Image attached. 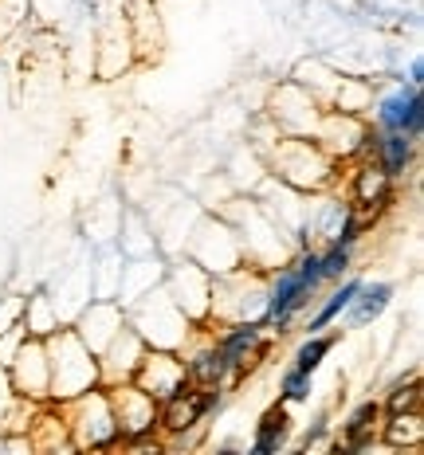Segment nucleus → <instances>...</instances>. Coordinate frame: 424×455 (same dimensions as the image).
<instances>
[{
  "instance_id": "obj_8",
  "label": "nucleus",
  "mask_w": 424,
  "mask_h": 455,
  "mask_svg": "<svg viewBox=\"0 0 424 455\" xmlns=\"http://www.w3.org/2000/svg\"><path fill=\"white\" fill-rule=\"evenodd\" d=\"M276 169L283 181H291L295 188H318L330 177V157L323 149V141H307V138H291L279 146Z\"/></svg>"
},
{
  "instance_id": "obj_22",
  "label": "nucleus",
  "mask_w": 424,
  "mask_h": 455,
  "mask_svg": "<svg viewBox=\"0 0 424 455\" xmlns=\"http://www.w3.org/2000/svg\"><path fill=\"white\" fill-rule=\"evenodd\" d=\"M354 263V248H342V243H330L326 251H318V275H323V287L326 283H338L350 275Z\"/></svg>"
},
{
  "instance_id": "obj_25",
  "label": "nucleus",
  "mask_w": 424,
  "mask_h": 455,
  "mask_svg": "<svg viewBox=\"0 0 424 455\" xmlns=\"http://www.w3.org/2000/svg\"><path fill=\"white\" fill-rule=\"evenodd\" d=\"M409 83H412V87H420V83H424V60L409 63Z\"/></svg>"
},
{
  "instance_id": "obj_2",
  "label": "nucleus",
  "mask_w": 424,
  "mask_h": 455,
  "mask_svg": "<svg viewBox=\"0 0 424 455\" xmlns=\"http://www.w3.org/2000/svg\"><path fill=\"white\" fill-rule=\"evenodd\" d=\"M63 424H68L71 448H115L118 428H115V412H110V396L107 388H87L75 401H63Z\"/></svg>"
},
{
  "instance_id": "obj_11",
  "label": "nucleus",
  "mask_w": 424,
  "mask_h": 455,
  "mask_svg": "<svg viewBox=\"0 0 424 455\" xmlns=\"http://www.w3.org/2000/svg\"><path fill=\"white\" fill-rule=\"evenodd\" d=\"M381 420H385L381 401H362L350 416H346L342 443H338V448H342V451H365V448H373V443L381 440Z\"/></svg>"
},
{
  "instance_id": "obj_19",
  "label": "nucleus",
  "mask_w": 424,
  "mask_h": 455,
  "mask_svg": "<svg viewBox=\"0 0 424 455\" xmlns=\"http://www.w3.org/2000/svg\"><path fill=\"white\" fill-rule=\"evenodd\" d=\"M357 287H362V279H350V275H346V279H338V283H334V291L326 295V302L318 307V315L307 322L310 334H315V330H326L334 318H342V315H346V307H350V299L357 295Z\"/></svg>"
},
{
  "instance_id": "obj_7",
  "label": "nucleus",
  "mask_w": 424,
  "mask_h": 455,
  "mask_svg": "<svg viewBox=\"0 0 424 455\" xmlns=\"http://www.w3.org/2000/svg\"><path fill=\"white\" fill-rule=\"evenodd\" d=\"M8 373V385L20 401H47V349H44V338H32L24 334L20 346L12 349L4 365Z\"/></svg>"
},
{
  "instance_id": "obj_24",
  "label": "nucleus",
  "mask_w": 424,
  "mask_h": 455,
  "mask_svg": "<svg viewBox=\"0 0 424 455\" xmlns=\"http://www.w3.org/2000/svg\"><path fill=\"white\" fill-rule=\"evenodd\" d=\"M55 326H60V322H55L52 310H47V299H32V302H28V334H32V338H47Z\"/></svg>"
},
{
  "instance_id": "obj_14",
  "label": "nucleus",
  "mask_w": 424,
  "mask_h": 455,
  "mask_svg": "<svg viewBox=\"0 0 424 455\" xmlns=\"http://www.w3.org/2000/svg\"><path fill=\"white\" fill-rule=\"evenodd\" d=\"M412 157H417V138L401 134V130H381V138H377V154H373V161L381 165V173L389 177V181H401V177L409 173Z\"/></svg>"
},
{
  "instance_id": "obj_9",
  "label": "nucleus",
  "mask_w": 424,
  "mask_h": 455,
  "mask_svg": "<svg viewBox=\"0 0 424 455\" xmlns=\"http://www.w3.org/2000/svg\"><path fill=\"white\" fill-rule=\"evenodd\" d=\"M373 126L377 130H401L409 138L424 134V99L420 87L412 83H401V87L385 91L381 99L373 102Z\"/></svg>"
},
{
  "instance_id": "obj_3",
  "label": "nucleus",
  "mask_w": 424,
  "mask_h": 455,
  "mask_svg": "<svg viewBox=\"0 0 424 455\" xmlns=\"http://www.w3.org/2000/svg\"><path fill=\"white\" fill-rule=\"evenodd\" d=\"M110 396V412H115V428H118V443L126 448H141L157 435V401L149 393H141L134 381L122 385H102Z\"/></svg>"
},
{
  "instance_id": "obj_23",
  "label": "nucleus",
  "mask_w": 424,
  "mask_h": 455,
  "mask_svg": "<svg viewBox=\"0 0 424 455\" xmlns=\"http://www.w3.org/2000/svg\"><path fill=\"white\" fill-rule=\"evenodd\" d=\"M279 401L283 404H303V401H310V373H299L295 365L283 369V377H279Z\"/></svg>"
},
{
  "instance_id": "obj_12",
  "label": "nucleus",
  "mask_w": 424,
  "mask_h": 455,
  "mask_svg": "<svg viewBox=\"0 0 424 455\" xmlns=\"http://www.w3.org/2000/svg\"><path fill=\"white\" fill-rule=\"evenodd\" d=\"M181 362H185L188 385H196V388H228V365H224L216 341H201L196 349H188Z\"/></svg>"
},
{
  "instance_id": "obj_13",
  "label": "nucleus",
  "mask_w": 424,
  "mask_h": 455,
  "mask_svg": "<svg viewBox=\"0 0 424 455\" xmlns=\"http://www.w3.org/2000/svg\"><path fill=\"white\" fill-rule=\"evenodd\" d=\"M393 204V181L381 173V165L377 161H365L362 169L354 173V212L365 216L370 208H389ZM370 220V216H365Z\"/></svg>"
},
{
  "instance_id": "obj_6",
  "label": "nucleus",
  "mask_w": 424,
  "mask_h": 455,
  "mask_svg": "<svg viewBox=\"0 0 424 455\" xmlns=\"http://www.w3.org/2000/svg\"><path fill=\"white\" fill-rule=\"evenodd\" d=\"M130 381L162 404L173 393H181V388L188 385V377H185V362H181V354H177V349L146 346V354H141V362H138V369H134V377H130Z\"/></svg>"
},
{
  "instance_id": "obj_5",
  "label": "nucleus",
  "mask_w": 424,
  "mask_h": 455,
  "mask_svg": "<svg viewBox=\"0 0 424 455\" xmlns=\"http://www.w3.org/2000/svg\"><path fill=\"white\" fill-rule=\"evenodd\" d=\"M220 393L224 388H196V385H185L181 393H173L169 401L157 404V432L173 435L181 440L185 432L201 428L212 412H220Z\"/></svg>"
},
{
  "instance_id": "obj_21",
  "label": "nucleus",
  "mask_w": 424,
  "mask_h": 455,
  "mask_svg": "<svg viewBox=\"0 0 424 455\" xmlns=\"http://www.w3.org/2000/svg\"><path fill=\"white\" fill-rule=\"evenodd\" d=\"M334 341H338L334 334H318V330H315V334H307V341L295 349L291 365H295L299 373H310V377H315L318 365H323L326 357H330V349H334Z\"/></svg>"
},
{
  "instance_id": "obj_18",
  "label": "nucleus",
  "mask_w": 424,
  "mask_h": 455,
  "mask_svg": "<svg viewBox=\"0 0 424 455\" xmlns=\"http://www.w3.org/2000/svg\"><path fill=\"white\" fill-rule=\"evenodd\" d=\"M381 440L389 443V448H420L424 443L420 412H393L389 420H381Z\"/></svg>"
},
{
  "instance_id": "obj_16",
  "label": "nucleus",
  "mask_w": 424,
  "mask_h": 455,
  "mask_svg": "<svg viewBox=\"0 0 424 455\" xmlns=\"http://www.w3.org/2000/svg\"><path fill=\"white\" fill-rule=\"evenodd\" d=\"M393 302V283H365L357 287V295L350 299V307H346V315H350V326H370L389 310Z\"/></svg>"
},
{
  "instance_id": "obj_4",
  "label": "nucleus",
  "mask_w": 424,
  "mask_h": 455,
  "mask_svg": "<svg viewBox=\"0 0 424 455\" xmlns=\"http://www.w3.org/2000/svg\"><path fill=\"white\" fill-rule=\"evenodd\" d=\"M212 341H216V349H220L224 365H228V385H240L271 349V341L263 338V322L260 318L228 322V330H224L220 338H212Z\"/></svg>"
},
{
  "instance_id": "obj_20",
  "label": "nucleus",
  "mask_w": 424,
  "mask_h": 455,
  "mask_svg": "<svg viewBox=\"0 0 424 455\" xmlns=\"http://www.w3.org/2000/svg\"><path fill=\"white\" fill-rule=\"evenodd\" d=\"M420 401H424L420 373L412 369L409 377H397V381L389 385V393H385V401H381V412L385 416H393V412H420Z\"/></svg>"
},
{
  "instance_id": "obj_15",
  "label": "nucleus",
  "mask_w": 424,
  "mask_h": 455,
  "mask_svg": "<svg viewBox=\"0 0 424 455\" xmlns=\"http://www.w3.org/2000/svg\"><path fill=\"white\" fill-rule=\"evenodd\" d=\"M287 443H291V412H287V404H283V401H276L268 412L260 416L252 451H256V455H279Z\"/></svg>"
},
{
  "instance_id": "obj_17",
  "label": "nucleus",
  "mask_w": 424,
  "mask_h": 455,
  "mask_svg": "<svg viewBox=\"0 0 424 455\" xmlns=\"http://www.w3.org/2000/svg\"><path fill=\"white\" fill-rule=\"evenodd\" d=\"M118 326H122V310L115 307V302H94L79 322V338L87 341V346L94 349V357H99V349L118 334Z\"/></svg>"
},
{
  "instance_id": "obj_10",
  "label": "nucleus",
  "mask_w": 424,
  "mask_h": 455,
  "mask_svg": "<svg viewBox=\"0 0 424 455\" xmlns=\"http://www.w3.org/2000/svg\"><path fill=\"white\" fill-rule=\"evenodd\" d=\"M141 354H146V341H141V334L134 326H126V322H122L118 334L99 349V377H102V385L130 381V377H134V369H138V362H141Z\"/></svg>"
},
{
  "instance_id": "obj_1",
  "label": "nucleus",
  "mask_w": 424,
  "mask_h": 455,
  "mask_svg": "<svg viewBox=\"0 0 424 455\" xmlns=\"http://www.w3.org/2000/svg\"><path fill=\"white\" fill-rule=\"evenodd\" d=\"M47 349V401L63 404L83 396L87 388H99V357L87 341L79 338V330H60L55 326L52 334L44 338Z\"/></svg>"
}]
</instances>
